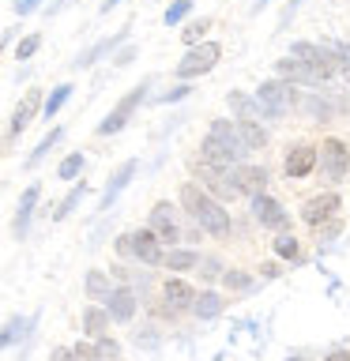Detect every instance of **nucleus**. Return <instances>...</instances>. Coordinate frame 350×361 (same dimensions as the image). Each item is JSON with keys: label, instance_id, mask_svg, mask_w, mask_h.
Masks as SVG:
<instances>
[{"label": "nucleus", "instance_id": "nucleus-1", "mask_svg": "<svg viewBox=\"0 0 350 361\" xmlns=\"http://www.w3.org/2000/svg\"><path fill=\"white\" fill-rule=\"evenodd\" d=\"M181 203H185L188 214H192V219H196L207 233H226V230H230V214H226L203 188L185 185V188H181Z\"/></svg>", "mask_w": 350, "mask_h": 361}, {"label": "nucleus", "instance_id": "nucleus-2", "mask_svg": "<svg viewBox=\"0 0 350 361\" xmlns=\"http://www.w3.org/2000/svg\"><path fill=\"white\" fill-rule=\"evenodd\" d=\"M256 106L267 113V117H286L294 106V90L286 83H264L256 90Z\"/></svg>", "mask_w": 350, "mask_h": 361}, {"label": "nucleus", "instance_id": "nucleus-3", "mask_svg": "<svg viewBox=\"0 0 350 361\" xmlns=\"http://www.w3.org/2000/svg\"><path fill=\"white\" fill-rule=\"evenodd\" d=\"M219 56H222V49H219V45H215V42H203L200 49H192V53L185 56V61L177 64V75H181V79H192V75H203V72H211Z\"/></svg>", "mask_w": 350, "mask_h": 361}, {"label": "nucleus", "instance_id": "nucleus-4", "mask_svg": "<svg viewBox=\"0 0 350 361\" xmlns=\"http://www.w3.org/2000/svg\"><path fill=\"white\" fill-rule=\"evenodd\" d=\"M290 56H298V61H305V64L313 68V72H320V79H327V75H332L335 68H339V64H335L339 53L320 49V45H313V42H298V45L290 49Z\"/></svg>", "mask_w": 350, "mask_h": 361}, {"label": "nucleus", "instance_id": "nucleus-5", "mask_svg": "<svg viewBox=\"0 0 350 361\" xmlns=\"http://www.w3.org/2000/svg\"><path fill=\"white\" fill-rule=\"evenodd\" d=\"M140 102H143V87H135V90H128V94H124V98L117 102V109H113V113H109V117H106V121H102V124H98V135H109V132H121V128H124V121H128V117H132V109H135V106H140Z\"/></svg>", "mask_w": 350, "mask_h": 361}, {"label": "nucleus", "instance_id": "nucleus-6", "mask_svg": "<svg viewBox=\"0 0 350 361\" xmlns=\"http://www.w3.org/2000/svg\"><path fill=\"white\" fill-rule=\"evenodd\" d=\"M320 158H324L327 177H332V180H339V177L350 169V151H346L343 140H324V143H320Z\"/></svg>", "mask_w": 350, "mask_h": 361}, {"label": "nucleus", "instance_id": "nucleus-7", "mask_svg": "<svg viewBox=\"0 0 350 361\" xmlns=\"http://www.w3.org/2000/svg\"><path fill=\"white\" fill-rule=\"evenodd\" d=\"M339 211V196H332V192H324V196H313L309 203H305V222L309 226H320V222H327L332 214Z\"/></svg>", "mask_w": 350, "mask_h": 361}, {"label": "nucleus", "instance_id": "nucleus-8", "mask_svg": "<svg viewBox=\"0 0 350 361\" xmlns=\"http://www.w3.org/2000/svg\"><path fill=\"white\" fill-rule=\"evenodd\" d=\"M230 180L237 185V192H248V196H260V192H264V185H267V173H264L260 166H237Z\"/></svg>", "mask_w": 350, "mask_h": 361}, {"label": "nucleus", "instance_id": "nucleus-9", "mask_svg": "<svg viewBox=\"0 0 350 361\" xmlns=\"http://www.w3.org/2000/svg\"><path fill=\"white\" fill-rule=\"evenodd\" d=\"M132 252L140 256L143 264H162V248H158V233L155 230L132 233Z\"/></svg>", "mask_w": 350, "mask_h": 361}, {"label": "nucleus", "instance_id": "nucleus-10", "mask_svg": "<svg viewBox=\"0 0 350 361\" xmlns=\"http://www.w3.org/2000/svg\"><path fill=\"white\" fill-rule=\"evenodd\" d=\"M313 166H316L313 147H294L286 154V177H305V173H313Z\"/></svg>", "mask_w": 350, "mask_h": 361}, {"label": "nucleus", "instance_id": "nucleus-11", "mask_svg": "<svg viewBox=\"0 0 350 361\" xmlns=\"http://www.w3.org/2000/svg\"><path fill=\"white\" fill-rule=\"evenodd\" d=\"M253 211H256V219L264 222V226H271V230H279V226L286 222V211H282L275 200H267V196H256Z\"/></svg>", "mask_w": 350, "mask_h": 361}, {"label": "nucleus", "instance_id": "nucleus-12", "mask_svg": "<svg viewBox=\"0 0 350 361\" xmlns=\"http://www.w3.org/2000/svg\"><path fill=\"white\" fill-rule=\"evenodd\" d=\"M38 106H42L38 90H27V98H23V102H19V109L11 113V135L27 128V124H30V117H34V109H38Z\"/></svg>", "mask_w": 350, "mask_h": 361}, {"label": "nucleus", "instance_id": "nucleus-13", "mask_svg": "<svg viewBox=\"0 0 350 361\" xmlns=\"http://www.w3.org/2000/svg\"><path fill=\"white\" fill-rule=\"evenodd\" d=\"M279 72L286 79H301V83H320V72H313L305 61H298V56H286V61H279Z\"/></svg>", "mask_w": 350, "mask_h": 361}, {"label": "nucleus", "instance_id": "nucleus-14", "mask_svg": "<svg viewBox=\"0 0 350 361\" xmlns=\"http://www.w3.org/2000/svg\"><path fill=\"white\" fill-rule=\"evenodd\" d=\"M132 312H135L132 290H113L109 293V316L113 320H132Z\"/></svg>", "mask_w": 350, "mask_h": 361}, {"label": "nucleus", "instance_id": "nucleus-15", "mask_svg": "<svg viewBox=\"0 0 350 361\" xmlns=\"http://www.w3.org/2000/svg\"><path fill=\"white\" fill-rule=\"evenodd\" d=\"M166 211H169L166 203H158V207L151 211V226H155V233L162 237V241H174L177 230H174V222H169V214H166Z\"/></svg>", "mask_w": 350, "mask_h": 361}, {"label": "nucleus", "instance_id": "nucleus-16", "mask_svg": "<svg viewBox=\"0 0 350 361\" xmlns=\"http://www.w3.org/2000/svg\"><path fill=\"white\" fill-rule=\"evenodd\" d=\"M237 128H241V140H245L248 151H260V147L267 143V135H264V128H260L256 121H237Z\"/></svg>", "mask_w": 350, "mask_h": 361}, {"label": "nucleus", "instance_id": "nucleus-17", "mask_svg": "<svg viewBox=\"0 0 350 361\" xmlns=\"http://www.w3.org/2000/svg\"><path fill=\"white\" fill-rule=\"evenodd\" d=\"M106 324H109V312H102V309H87V312H83V327H87V335L102 338V335H106Z\"/></svg>", "mask_w": 350, "mask_h": 361}, {"label": "nucleus", "instance_id": "nucleus-18", "mask_svg": "<svg viewBox=\"0 0 350 361\" xmlns=\"http://www.w3.org/2000/svg\"><path fill=\"white\" fill-rule=\"evenodd\" d=\"M166 301L169 305H188V301H196V293H192V286H185V282L169 279L166 282Z\"/></svg>", "mask_w": 350, "mask_h": 361}, {"label": "nucleus", "instance_id": "nucleus-19", "mask_svg": "<svg viewBox=\"0 0 350 361\" xmlns=\"http://www.w3.org/2000/svg\"><path fill=\"white\" fill-rule=\"evenodd\" d=\"M196 312L203 316V320H211V316H219V312H222V301L215 298V293H200V301H196Z\"/></svg>", "mask_w": 350, "mask_h": 361}, {"label": "nucleus", "instance_id": "nucleus-20", "mask_svg": "<svg viewBox=\"0 0 350 361\" xmlns=\"http://www.w3.org/2000/svg\"><path fill=\"white\" fill-rule=\"evenodd\" d=\"M132 173H135V162H124V166H121V173L113 177V185H109V192H106V207H109V200L117 196V192H121L124 185H128V177H132Z\"/></svg>", "mask_w": 350, "mask_h": 361}, {"label": "nucleus", "instance_id": "nucleus-21", "mask_svg": "<svg viewBox=\"0 0 350 361\" xmlns=\"http://www.w3.org/2000/svg\"><path fill=\"white\" fill-rule=\"evenodd\" d=\"M230 109H237V117H241V121H256V106L245 94H230Z\"/></svg>", "mask_w": 350, "mask_h": 361}, {"label": "nucleus", "instance_id": "nucleus-22", "mask_svg": "<svg viewBox=\"0 0 350 361\" xmlns=\"http://www.w3.org/2000/svg\"><path fill=\"white\" fill-rule=\"evenodd\" d=\"M34 200H38V185H30L27 192H23V200H19V230H23V226H27V219H30Z\"/></svg>", "mask_w": 350, "mask_h": 361}, {"label": "nucleus", "instance_id": "nucleus-23", "mask_svg": "<svg viewBox=\"0 0 350 361\" xmlns=\"http://www.w3.org/2000/svg\"><path fill=\"white\" fill-rule=\"evenodd\" d=\"M68 94H72V87H68V83H64V87H56L53 94H49V102L42 106V109H45V117H53V113H56V109H61L64 102H68Z\"/></svg>", "mask_w": 350, "mask_h": 361}, {"label": "nucleus", "instance_id": "nucleus-24", "mask_svg": "<svg viewBox=\"0 0 350 361\" xmlns=\"http://www.w3.org/2000/svg\"><path fill=\"white\" fill-rule=\"evenodd\" d=\"M166 264L169 271H188V267H196V252H169Z\"/></svg>", "mask_w": 350, "mask_h": 361}, {"label": "nucleus", "instance_id": "nucleus-25", "mask_svg": "<svg viewBox=\"0 0 350 361\" xmlns=\"http://www.w3.org/2000/svg\"><path fill=\"white\" fill-rule=\"evenodd\" d=\"M192 11V0H174V4H169V11H166V23L169 27H174V23H181Z\"/></svg>", "mask_w": 350, "mask_h": 361}, {"label": "nucleus", "instance_id": "nucleus-26", "mask_svg": "<svg viewBox=\"0 0 350 361\" xmlns=\"http://www.w3.org/2000/svg\"><path fill=\"white\" fill-rule=\"evenodd\" d=\"M38 45H42V38H38V34H30V38H23V42H19L16 56H19V61H30V56L38 53Z\"/></svg>", "mask_w": 350, "mask_h": 361}, {"label": "nucleus", "instance_id": "nucleus-27", "mask_svg": "<svg viewBox=\"0 0 350 361\" xmlns=\"http://www.w3.org/2000/svg\"><path fill=\"white\" fill-rule=\"evenodd\" d=\"M79 169H83V154H68L64 162H61V169H56V173H61V177H76Z\"/></svg>", "mask_w": 350, "mask_h": 361}, {"label": "nucleus", "instance_id": "nucleus-28", "mask_svg": "<svg viewBox=\"0 0 350 361\" xmlns=\"http://www.w3.org/2000/svg\"><path fill=\"white\" fill-rule=\"evenodd\" d=\"M275 252L279 256H298V241H294V237H279V241H275Z\"/></svg>", "mask_w": 350, "mask_h": 361}, {"label": "nucleus", "instance_id": "nucleus-29", "mask_svg": "<svg viewBox=\"0 0 350 361\" xmlns=\"http://www.w3.org/2000/svg\"><path fill=\"white\" fill-rule=\"evenodd\" d=\"M87 290H90V298H98V293H106V279H102L98 271H90V279H87Z\"/></svg>", "mask_w": 350, "mask_h": 361}, {"label": "nucleus", "instance_id": "nucleus-30", "mask_svg": "<svg viewBox=\"0 0 350 361\" xmlns=\"http://www.w3.org/2000/svg\"><path fill=\"white\" fill-rule=\"evenodd\" d=\"M203 30H207V19H200V23H192V27L185 30V42H188V45H196Z\"/></svg>", "mask_w": 350, "mask_h": 361}, {"label": "nucleus", "instance_id": "nucleus-31", "mask_svg": "<svg viewBox=\"0 0 350 361\" xmlns=\"http://www.w3.org/2000/svg\"><path fill=\"white\" fill-rule=\"evenodd\" d=\"M56 135H61V132H49V135H45V140L38 143V151H34V154H30V162H42V154H45V151H49V147H53V143H56Z\"/></svg>", "mask_w": 350, "mask_h": 361}, {"label": "nucleus", "instance_id": "nucleus-32", "mask_svg": "<svg viewBox=\"0 0 350 361\" xmlns=\"http://www.w3.org/2000/svg\"><path fill=\"white\" fill-rule=\"evenodd\" d=\"M226 286H234V290H245V286H248V275H237V271H230V275H226Z\"/></svg>", "mask_w": 350, "mask_h": 361}, {"label": "nucleus", "instance_id": "nucleus-33", "mask_svg": "<svg viewBox=\"0 0 350 361\" xmlns=\"http://www.w3.org/2000/svg\"><path fill=\"white\" fill-rule=\"evenodd\" d=\"M76 357L79 361H95V357H102L98 350H90V346H76Z\"/></svg>", "mask_w": 350, "mask_h": 361}, {"label": "nucleus", "instance_id": "nucleus-34", "mask_svg": "<svg viewBox=\"0 0 350 361\" xmlns=\"http://www.w3.org/2000/svg\"><path fill=\"white\" fill-rule=\"evenodd\" d=\"M34 8H38V0H16V11H19V16H30Z\"/></svg>", "mask_w": 350, "mask_h": 361}, {"label": "nucleus", "instance_id": "nucleus-35", "mask_svg": "<svg viewBox=\"0 0 350 361\" xmlns=\"http://www.w3.org/2000/svg\"><path fill=\"white\" fill-rule=\"evenodd\" d=\"M53 361H76V350H64V346H56V350H53Z\"/></svg>", "mask_w": 350, "mask_h": 361}, {"label": "nucleus", "instance_id": "nucleus-36", "mask_svg": "<svg viewBox=\"0 0 350 361\" xmlns=\"http://www.w3.org/2000/svg\"><path fill=\"white\" fill-rule=\"evenodd\" d=\"M335 53H339V64H343V68H346V72H350V45H339V49H335Z\"/></svg>", "mask_w": 350, "mask_h": 361}, {"label": "nucleus", "instance_id": "nucleus-37", "mask_svg": "<svg viewBox=\"0 0 350 361\" xmlns=\"http://www.w3.org/2000/svg\"><path fill=\"white\" fill-rule=\"evenodd\" d=\"M327 361H350V350H335V354L327 357Z\"/></svg>", "mask_w": 350, "mask_h": 361}, {"label": "nucleus", "instance_id": "nucleus-38", "mask_svg": "<svg viewBox=\"0 0 350 361\" xmlns=\"http://www.w3.org/2000/svg\"><path fill=\"white\" fill-rule=\"evenodd\" d=\"M264 4H267V0H260V8H264Z\"/></svg>", "mask_w": 350, "mask_h": 361}]
</instances>
